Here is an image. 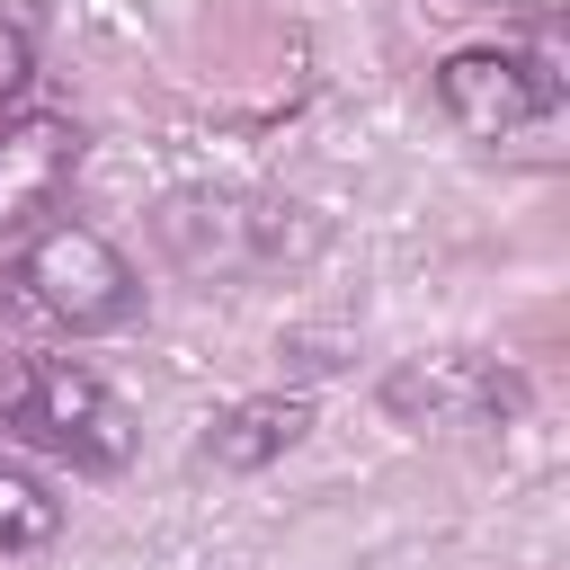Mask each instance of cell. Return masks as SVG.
<instances>
[{
	"label": "cell",
	"instance_id": "cell-5",
	"mask_svg": "<svg viewBox=\"0 0 570 570\" xmlns=\"http://www.w3.org/2000/svg\"><path fill=\"white\" fill-rule=\"evenodd\" d=\"M80 169V125L53 107H0V232H27Z\"/></svg>",
	"mask_w": 570,
	"mask_h": 570
},
{
	"label": "cell",
	"instance_id": "cell-1",
	"mask_svg": "<svg viewBox=\"0 0 570 570\" xmlns=\"http://www.w3.org/2000/svg\"><path fill=\"white\" fill-rule=\"evenodd\" d=\"M9 428L45 454H62L71 472H116L134 454V410L89 374V365H62V356H36L18 365L9 383Z\"/></svg>",
	"mask_w": 570,
	"mask_h": 570
},
{
	"label": "cell",
	"instance_id": "cell-3",
	"mask_svg": "<svg viewBox=\"0 0 570 570\" xmlns=\"http://www.w3.org/2000/svg\"><path fill=\"white\" fill-rule=\"evenodd\" d=\"M436 107L472 134V142H517L525 125H543L561 107V80L525 53V45H463L436 62Z\"/></svg>",
	"mask_w": 570,
	"mask_h": 570
},
{
	"label": "cell",
	"instance_id": "cell-9",
	"mask_svg": "<svg viewBox=\"0 0 570 570\" xmlns=\"http://www.w3.org/2000/svg\"><path fill=\"white\" fill-rule=\"evenodd\" d=\"M36 80V36L18 18H0V107H18V89Z\"/></svg>",
	"mask_w": 570,
	"mask_h": 570
},
{
	"label": "cell",
	"instance_id": "cell-2",
	"mask_svg": "<svg viewBox=\"0 0 570 570\" xmlns=\"http://www.w3.org/2000/svg\"><path fill=\"white\" fill-rule=\"evenodd\" d=\"M18 294L53 321V330H116L134 321V267L116 258V240H98L89 223H53L18 249Z\"/></svg>",
	"mask_w": 570,
	"mask_h": 570
},
{
	"label": "cell",
	"instance_id": "cell-7",
	"mask_svg": "<svg viewBox=\"0 0 570 570\" xmlns=\"http://www.w3.org/2000/svg\"><path fill=\"white\" fill-rule=\"evenodd\" d=\"M312 428V410L294 392H258V401H232L214 428H205V463L214 472H267L294 436Z\"/></svg>",
	"mask_w": 570,
	"mask_h": 570
},
{
	"label": "cell",
	"instance_id": "cell-8",
	"mask_svg": "<svg viewBox=\"0 0 570 570\" xmlns=\"http://www.w3.org/2000/svg\"><path fill=\"white\" fill-rule=\"evenodd\" d=\"M53 534H62V499L27 463H0V552H36Z\"/></svg>",
	"mask_w": 570,
	"mask_h": 570
},
{
	"label": "cell",
	"instance_id": "cell-6",
	"mask_svg": "<svg viewBox=\"0 0 570 570\" xmlns=\"http://www.w3.org/2000/svg\"><path fill=\"white\" fill-rule=\"evenodd\" d=\"M383 410L410 428H445V419H499L517 410V374H499L490 356H410L383 383Z\"/></svg>",
	"mask_w": 570,
	"mask_h": 570
},
{
	"label": "cell",
	"instance_id": "cell-4",
	"mask_svg": "<svg viewBox=\"0 0 570 570\" xmlns=\"http://www.w3.org/2000/svg\"><path fill=\"white\" fill-rule=\"evenodd\" d=\"M276 214L285 205H249V196H169L151 214V232L187 276H232V267L285 258V223Z\"/></svg>",
	"mask_w": 570,
	"mask_h": 570
}]
</instances>
